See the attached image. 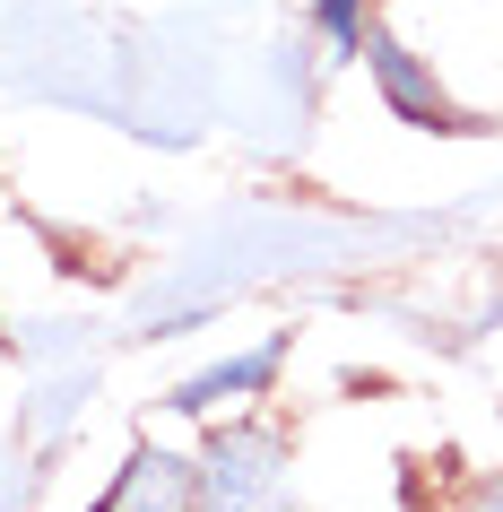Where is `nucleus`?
Instances as JSON below:
<instances>
[{"mask_svg":"<svg viewBox=\"0 0 503 512\" xmlns=\"http://www.w3.org/2000/svg\"><path fill=\"white\" fill-rule=\"evenodd\" d=\"M269 374H278V348H252L243 365H217V374L183 382V391H174V408H217L226 391H252V382H269Z\"/></svg>","mask_w":503,"mask_h":512,"instance_id":"4","label":"nucleus"},{"mask_svg":"<svg viewBox=\"0 0 503 512\" xmlns=\"http://www.w3.org/2000/svg\"><path fill=\"white\" fill-rule=\"evenodd\" d=\"M313 27L330 35V44H356V35H365V0H313Z\"/></svg>","mask_w":503,"mask_h":512,"instance_id":"5","label":"nucleus"},{"mask_svg":"<svg viewBox=\"0 0 503 512\" xmlns=\"http://www.w3.org/2000/svg\"><path fill=\"white\" fill-rule=\"evenodd\" d=\"M356 53L373 61V79H382V96L399 105V122H417V131H469V113L451 105L443 87H434V70H425L399 35H382V27H365L356 35Z\"/></svg>","mask_w":503,"mask_h":512,"instance_id":"2","label":"nucleus"},{"mask_svg":"<svg viewBox=\"0 0 503 512\" xmlns=\"http://www.w3.org/2000/svg\"><path fill=\"white\" fill-rule=\"evenodd\" d=\"M200 512H304L295 452L278 426H217L200 452Z\"/></svg>","mask_w":503,"mask_h":512,"instance_id":"1","label":"nucleus"},{"mask_svg":"<svg viewBox=\"0 0 503 512\" xmlns=\"http://www.w3.org/2000/svg\"><path fill=\"white\" fill-rule=\"evenodd\" d=\"M105 512H200V469L174 460V452H139Z\"/></svg>","mask_w":503,"mask_h":512,"instance_id":"3","label":"nucleus"},{"mask_svg":"<svg viewBox=\"0 0 503 512\" xmlns=\"http://www.w3.org/2000/svg\"><path fill=\"white\" fill-rule=\"evenodd\" d=\"M460 512H503V469H495V478H486V486H477V495H469V504H460Z\"/></svg>","mask_w":503,"mask_h":512,"instance_id":"6","label":"nucleus"}]
</instances>
